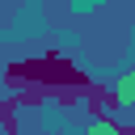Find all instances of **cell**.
Segmentation results:
<instances>
[{"instance_id": "6da1fadb", "label": "cell", "mask_w": 135, "mask_h": 135, "mask_svg": "<svg viewBox=\"0 0 135 135\" xmlns=\"http://www.w3.org/2000/svg\"><path fill=\"white\" fill-rule=\"evenodd\" d=\"M4 84H8V89H46V97H55L59 89H84L89 76L76 68L72 55H63V51H46V55H38V59L8 63Z\"/></svg>"}, {"instance_id": "7a4b0ae2", "label": "cell", "mask_w": 135, "mask_h": 135, "mask_svg": "<svg viewBox=\"0 0 135 135\" xmlns=\"http://www.w3.org/2000/svg\"><path fill=\"white\" fill-rule=\"evenodd\" d=\"M84 105H89L93 118H97V114H122L127 97H122L118 89H110V84H93V80H89V89H84Z\"/></svg>"}, {"instance_id": "3957f363", "label": "cell", "mask_w": 135, "mask_h": 135, "mask_svg": "<svg viewBox=\"0 0 135 135\" xmlns=\"http://www.w3.org/2000/svg\"><path fill=\"white\" fill-rule=\"evenodd\" d=\"M89 135H135V127L118 122V114H97L93 127H89Z\"/></svg>"}, {"instance_id": "277c9868", "label": "cell", "mask_w": 135, "mask_h": 135, "mask_svg": "<svg viewBox=\"0 0 135 135\" xmlns=\"http://www.w3.org/2000/svg\"><path fill=\"white\" fill-rule=\"evenodd\" d=\"M0 131H4V135H21V122H17V101H13V97H4V101H0Z\"/></svg>"}]
</instances>
